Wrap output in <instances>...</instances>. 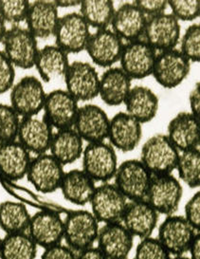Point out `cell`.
Returning <instances> with one entry per match:
<instances>
[{
    "instance_id": "obj_1",
    "label": "cell",
    "mask_w": 200,
    "mask_h": 259,
    "mask_svg": "<svg viewBox=\"0 0 200 259\" xmlns=\"http://www.w3.org/2000/svg\"><path fill=\"white\" fill-rule=\"evenodd\" d=\"M178 155L165 134H156L143 144L139 160L152 176L169 175L177 168Z\"/></svg>"
},
{
    "instance_id": "obj_2",
    "label": "cell",
    "mask_w": 200,
    "mask_h": 259,
    "mask_svg": "<svg viewBox=\"0 0 200 259\" xmlns=\"http://www.w3.org/2000/svg\"><path fill=\"white\" fill-rule=\"evenodd\" d=\"M99 231V221L89 211H73L64 221V239L74 251L80 252L93 247Z\"/></svg>"
},
{
    "instance_id": "obj_3",
    "label": "cell",
    "mask_w": 200,
    "mask_h": 259,
    "mask_svg": "<svg viewBox=\"0 0 200 259\" xmlns=\"http://www.w3.org/2000/svg\"><path fill=\"white\" fill-rule=\"evenodd\" d=\"M3 52L15 68L29 69L34 67L39 49L37 39L27 28L13 26L2 41Z\"/></svg>"
},
{
    "instance_id": "obj_4",
    "label": "cell",
    "mask_w": 200,
    "mask_h": 259,
    "mask_svg": "<svg viewBox=\"0 0 200 259\" xmlns=\"http://www.w3.org/2000/svg\"><path fill=\"white\" fill-rule=\"evenodd\" d=\"M83 171L93 181L108 183L115 176L118 158L115 148L106 142L88 144L83 151Z\"/></svg>"
},
{
    "instance_id": "obj_5",
    "label": "cell",
    "mask_w": 200,
    "mask_h": 259,
    "mask_svg": "<svg viewBox=\"0 0 200 259\" xmlns=\"http://www.w3.org/2000/svg\"><path fill=\"white\" fill-rule=\"evenodd\" d=\"M116 187L130 201L143 200L152 180L151 173L139 160H127L117 168Z\"/></svg>"
},
{
    "instance_id": "obj_6",
    "label": "cell",
    "mask_w": 200,
    "mask_h": 259,
    "mask_svg": "<svg viewBox=\"0 0 200 259\" xmlns=\"http://www.w3.org/2000/svg\"><path fill=\"white\" fill-rule=\"evenodd\" d=\"M46 93L38 78L25 76L11 89V107L22 118L35 117L45 104Z\"/></svg>"
},
{
    "instance_id": "obj_7",
    "label": "cell",
    "mask_w": 200,
    "mask_h": 259,
    "mask_svg": "<svg viewBox=\"0 0 200 259\" xmlns=\"http://www.w3.org/2000/svg\"><path fill=\"white\" fill-rule=\"evenodd\" d=\"M182 195L181 184L172 174L152 176L145 200L157 213L169 217L177 212Z\"/></svg>"
},
{
    "instance_id": "obj_8",
    "label": "cell",
    "mask_w": 200,
    "mask_h": 259,
    "mask_svg": "<svg viewBox=\"0 0 200 259\" xmlns=\"http://www.w3.org/2000/svg\"><path fill=\"white\" fill-rule=\"evenodd\" d=\"M191 70V62L177 49L157 54L152 75L164 89H175L181 84Z\"/></svg>"
},
{
    "instance_id": "obj_9",
    "label": "cell",
    "mask_w": 200,
    "mask_h": 259,
    "mask_svg": "<svg viewBox=\"0 0 200 259\" xmlns=\"http://www.w3.org/2000/svg\"><path fill=\"white\" fill-rule=\"evenodd\" d=\"M64 79L66 91L78 102L91 101L99 95L100 76L96 69L87 62L75 61L70 64Z\"/></svg>"
},
{
    "instance_id": "obj_10",
    "label": "cell",
    "mask_w": 200,
    "mask_h": 259,
    "mask_svg": "<svg viewBox=\"0 0 200 259\" xmlns=\"http://www.w3.org/2000/svg\"><path fill=\"white\" fill-rule=\"evenodd\" d=\"M89 26L79 13H70L59 18L54 37L55 45L67 54L85 51L90 36Z\"/></svg>"
},
{
    "instance_id": "obj_11",
    "label": "cell",
    "mask_w": 200,
    "mask_h": 259,
    "mask_svg": "<svg viewBox=\"0 0 200 259\" xmlns=\"http://www.w3.org/2000/svg\"><path fill=\"white\" fill-rule=\"evenodd\" d=\"M89 203L96 220L110 224L122 222L128 201L114 184L106 183L96 187Z\"/></svg>"
},
{
    "instance_id": "obj_12",
    "label": "cell",
    "mask_w": 200,
    "mask_h": 259,
    "mask_svg": "<svg viewBox=\"0 0 200 259\" xmlns=\"http://www.w3.org/2000/svg\"><path fill=\"white\" fill-rule=\"evenodd\" d=\"M143 40L158 53L177 49L180 40L179 21L172 14L147 17Z\"/></svg>"
},
{
    "instance_id": "obj_13",
    "label": "cell",
    "mask_w": 200,
    "mask_h": 259,
    "mask_svg": "<svg viewBox=\"0 0 200 259\" xmlns=\"http://www.w3.org/2000/svg\"><path fill=\"white\" fill-rule=\"evenodd\" d=\"M157 52L143 39L127 42L120 58L121 69L131 79H144L152 75Z\"/></svg>"
},
{
    "instance_id": "obj_14",
    "label": "cell",
    "mask_w": 200,
    "mask_h": 259,
    "mask_svg": "<svg viewBox=\"0 0 200 259\" xmlns=\"http://www.w3.org/2000/svg\"><path fill=\"white\" fill-rule=\"evenodd\" d=\"M64 175V166L46 153L31 158L26 177L35 190L51 194L60 189Z\"/></svg>"
},
{
    "instance_id": "obj_15",
    "label": "cell",
    "mask_w": 200,
    "mask_h": 259,
    "mask_svg": "<svg viewBox=\"0 0 200 259\" xmlns=\"http://www.w3.org/2000/svg\"><path fill=\"white\" fill-rule=\"evenodd\" d=\"M43 110V119L53 128L66 130L73 127L79 106L77 100L67 91L56 90L46 94Z\"/></svg>"
},
{
    "instance_id": "obj_16",
    "label": "cell",
    "mask_w": 200,
    "mask_h": 259,
    "mask_svg": "<svg viewBox=\"0 0 200 259\" xmlns=\"http://www.w3.org/2000/svg\"><path fill=\"white\" fill-rule=\"evenodd\" d=\"M197 233L184 217L172 214L161 224L158 239L170 254L180 256L188 251Z\"/></svg>"
},
{
    "instance_id": "obj_17",
    "label": "cell",
    "mask_w": 200,
    "mask_h": 259,
    "mask_svg": "<svg viewBox=\"0 0 200 259\" xmlns=\"http://www.w3.org/2000/svg\"><path fill=\"white\" fill-rule=\"evenodd\" d=\"M123 46V39L112 30L105 29L90 34L85 51L94 64L109 69L120 61Z\"/></svg>"
},
{
    "instance_id": "obj_18",
    "label": "cell",
    "mask_w": 200,
    "mask_h": 259,
    "mask_svg": "<svg viewBox=\"0 0 200 259\" xmlns=\"http://www.w3.org/2000/svg\"><path fill=\"white\" fill-rule=\"evenodd\" d=\"M110 119L107 112L96 105L79 107L73 130L88 144L105 142L108 139Z\"/></svg>"
},
{
    "instance_id": "obj_19",
    "label": "cell",
    "mask_w": 200,
    "mask_h": 259,
    "mask_svg": "<svg viewBox=\"0 0 200 259\" xmlns=\"http://www.w3.org/2000/svg\"><path fill=\"white\" fill-rule=\"evenodd\" d=\"M27 234L43 249L61 244L64 239V221L54 211H39L31 215Z\"/></svg>"
},
{
    "instance_id": "obj_20",
    "label": "cell",
    "mask_w": 200,
    "mask_h": 259,
    "mask_svg": "<svg viewBox=\"0 0 200 259\" xmlns=\"http://www.w3.org/2000/svg\"><path fill=\"white\" fill-rule=\"evenodd\" d=\"M141 137V123L126 112H119L110 120L108 139L115 149L131 152L138 147Z\"/></svg>"
},
{
    "instance_id": "obj_21",
    "label": "cell",
    "mask_w": 200,
    "mask_h": 259,
    "mask_svg": "<svg viewBox=\"0 0 200 259\" xmlns=\"http://www.w3.org/2000/svg\"><path fill=\"white\" fill-rule=\"evenodd\" d=\"M54 128L44 120L37 117L21 118L17 133V142L31 154H46L52 139Z\"/></svg>"
},
{
    "instance_id": "obj_22",
    "label": "cell",
    "mask_w": 200,
    "mask_h": 259,
    "mask_svg": "<svg viewBox=\"0 0 200 259\" xmlns=\"http://www.w3.org/2000/svg\"><path fill=\"white\" fill-rule=\"evenodd\" d=\"M98 249L108 259H126L134 245V236L122 224H105L99 231Z\"/></svg>"
},
{
    "instance_id": "obj_23",
    "label": "cell",
    "mask_w": 200,
    "mask_h": 259,
    "mask_svg": "<svg viewBox=\"0 0 200 259\" xmlns=\"http://www.w3.org/2000/svg\"><path fill=\"white\" fill-rule=\"evenodd\" d=\"M159 213L143 200H134L127 203L122 224L133 236L143 239L150 237L157 227Z\"/></svg>"
},
{
    "instance_id": "obj_24",
    "label": "cell",
    "mask_w": 200,
    "mask_h": 259,
    "mask_svg": "<svg viewBox=\"0 0 200 259\" xmlns=\"http://www.w3.org/2000/svg\"><path fill=\"white\" fill-rule=\"evenodd\" d=\"M166 136L180 152L198 148L199 119L191 112H179L170 121Z\"/></svg>"
},
{
    "instance_id": "obj_25",
    "label": "cell",
    "mask_w": 200,
    "mask_h": 259,
    "mask_svg": "<svg viewBox=\"0 0 200 259\" xmlns=\"http://www.w3.org/2000/svg\"><path fill=\"white\" fill-rule=\"evenodd\" d=\"M59 18L54 1L40 0L30 3L25 22L35 38L46 39L54 36Z\"/></svg>"
},
{
    "instance_id": "obj_26",
    "label": "cell",
    "mask_w": 200,
    "mask_h": 259,
    "mask_svg": "<svg viewBox=\"0 0 200 259\" xmlns=\"http://www.w3.org/2000/svg\"><path fill=\"white\" fill-rule=\"evenodd\" d=\"M146 22V16L132 2L123 3L115 10L111 26L117 35L132 42L143 37Z\"/></svg>"
},
{
    "instance_id": "obj_27",
    "label": "cell",
    "mask_w": 200,
    "mask_h": 259,
    "mask_svg": "<svg viewBox=\"0 0 200 259\" xmlns=\"http://www.w3.org/2000/svg\"><path fill=\"white\" fill-rule=\"evenodd\" d=\"M31 160V154L17 141L0 144V174L9 181L26 177Z\"/></svg>"
},
{
    "instance_id": "obj_28",
    "label": "cell",
    "mask_w": 200,
    "mask_h": 259,
    "mask_svg": "<svg viewBox=\"0 0 200 259\" xmlns=\"http://www.w3.org/2000/svg\"><path fill=\"white\" fill-rule=\"evenodd\" d=\"M131 89L132 79L119 67L109 68L100 76L99 96L110 107L124 104Z\"/></svg>"
},
{
    "instance_id": "obj_29",
    "label": "cell",
    "mask_w": 200,
    "mask_h": 259,
    "mask_svg": "<svg viewBox=\"0 0 200 259\" xmlns=\"http://www.w3.org/2000/svg\"><path fill=\"white\" fill-rule=\"evenodd\" d=\"M124 105L126 107L125 112L142 124L151 122L156 117L160 101L151 89L144 85H136L131 89Z\"/></svg>"
},
{
    "instance_id": "obj_30",
    "label": "cell",
    "mask_w": 200,
    "mask_h": 259,
    "mask_svg": "<svg viewBox=\"0 0 200 259\" xmlns=\"http://www.w3.org/2000/svg\"><path fill=\"white\" fill-rule=\"evenodd\" d=\"M49 152L63 166L79 160L84 151V141L71 128L57 130L49 145Z\"/></svg>"
},
{
    "instance_id": "obj_31",
    "label": "cell",
    "mask_w": 200,
    "mask_h": 259,
    "mask_svg": "<svg viewBox=\"0 0 200 259\" xmlns=\"http://www.w3.org/2000/svg\"><path fill=\"white\" fill-rule=\"evenodd\" d=\"M96 187L95 182L85 172L74 169L65 172L60 189L68 201L83 206L90 202Z\"/></svg>"
},
{
    "instance_id": "obj_32",
    "label": "cell",
    "mask_w": 200,
    "mask_h": 259,
    "mask_svg": "<svg viewBox=\"0 0 200 259\" xmlns=\"http://www.w3.org/2000/svg\"><path fill=\"white\" fill-rule=\"evenodd\" d=\"M69 66V54L56 45H47L39 49L34 63L39 75L45 82L65 76Z\"/></svg>"
},
{
    "instance_id": "obj_33",
    "label": "cell",
    "mask_w": 200,
    "mask_h": 259,
    "mask_svg": "<svg viewBox=\"0 0 200 259\" xmlns=\"http://www.w3.org/2000/svg\"><path fill=\"white\" fill-rule=\"evenodd\" d=\"M31 218L23 203L11 200L0 203V228L6 235L27 233Z\"/></svg>"
},
{
    "instance_id": "obj_34",
    "label": "cell",
    "mask_w": 200,
    "mask_h": 259,
    "mask_svg": "<svg viewBox=\"0 0 200 259\" xmlns=\"http://www.w3.org/2000/svg\"><path fill=\"white\" fill-rule=\"evenodd\" d=\"M115 10L114 3L111 0H84L81 1L79 14L89 27L99 31L108 29Z\"/></svg>"
},
{
    "instance_id": "obj_35",
    "label": "cell",
    "mask_w": 200,
    "mask_h": 259,
    "mask_svg": "<svg viewBox=\"0 0 200 259\" xmlns=\"http://www.w3.org/2000/svg\"><path fill=\"white\" fill-rule=\"evenodd\" d=\"M38 246L27 233L2 237L0 259H35Z\"/></svg>"
},
{
    "instance_id": "obj_36",
    "label": "cell",
    "mask_w": 200,
    "mask_h": 259,
    "mask_svg": "<svg viewBox=\"0 0 200 259\" xmlns=\"http://www.w3.org/2000/svg\"><path fill=\"white\" fill-rule=\"evenodd\" d=\"M179 179L190 188L200 185V150L194 148L181 151L178 155L177 168Z\"/></svg>"
},
{
    "instance_id": "obj_37",
    "label": "cell",
    "mask_w": 200,
    "mask_h": 259,
    "mask_svg": "<svg viewBox=\"0 0 200 259\" xmlns=\"http://www.w3.org/2000/svg\"><path fill=\"white\" fill-rule=\"evenodd\" d=\"M21 117L5 104H0V144L16 141Z\"/></svg>"
},
{
    "instance_id": "obj_38",
    "label": "cell",
    "mask_w": 200,
    "mask_h": 259,
    "mask_svg": "<svg viewBox=\"0 0 200 259\" xmlns=\"http://www.w3.org/2000/svg\"><path fill=\"white\" fill-rule=\"evenodd\" d=\"M30 3L27 0H0V16L12 27L19 26L26 20Z\"/></svg>"
},
{
    "instance_id": "obj_39",
    "label": "cell",
    "mask_w": 200,
    "mask_h": 259,
    "mask_svg": "<svg viewBox=\"0 0 200 259\" xmlns=\"http://www.w3.org/2000/svg\"><path fill=\"white\" fill-rule=\"evenodd\" d=\"M179 51L191 63L200 61L199 24H192L187 28L181 38Z\"/></svg>"
},
{
    "instance_id": "obj_40",
    "label": "cell",
    "mask_w": 200,
    "mask_h": 259,
    "mask_svg": "<svg viewBox=\"0 0 200 259\" xmlns=\"http://www.w3.org/2000/svg\"><path fill=\"white\" fill-rule=\"evenodd\" d=\"M168 7L178 21H192L200 16L199 0H169Z\"/></svg>"
},
{
    "instance_id": "obj_41",
    "label": "cell",
    "mask_w": 200,
    "mask_h": 259,
    "mask_svg": "<svg viewBox=\"0 0 200 259\" xmlns=\"http://www.w3.org/2000/svg\"><path fill=\"white\" fill-rule=\"evenodd\" d=\"M170 255L158 238L150 236L141 239L137 246L135 259H171Z\"/></svg>"
},
{
    "instance_id": "obj_42",
    "label": "cell",
    "mask_w": 200,
    "mask_h": 259,
    "mask_svg": "<svg viewBox=\"0 0 200 259\" xmlns=\"http://www.w3.org/2000/svg\"><path fill=\"white\" fill-rule=\"evenodd\" d=\"M16 68L6 54L0 50V94L11 91L15 84Z\"/></svg>"
},
{
    "instance_id": "obj_43",
    "label": "cell",
    "mask_w": 200,
    "mask_h": 259,
    "mask_svg": "<svg viewBox=\"0 0 200 259\" xmlns=\"http://www.w3.org/2000/svg\"><path fill=\"white\" fill-rule=\"evenodd\" d=\"M185 220L192 228L199 233L200 229V193L196 192L185 205Z\"/></svg>"
},
{
    "instance_id": "obj_44",
    "label": "cell",
    "mask_w": 200,
    "mask_h": 259,
    "mask_svg": "<svg viewBox=\"0 0 200 259\" xmlns=\"http://www.w3.org/2000/svg\"><path fill=\"white\" fill-rule=\"evenodd\" d=\"M133 2L146 17L163 14L168 8V1L166 0H138Z\"/></svg>"
},
{
    "instance_id": "obj_45",
    "label": "cell",
    "mask_w": 200,
    "mask_h": 259,
    "mask_svg": "<svg viewBox=\"0 0 200 259\" xmlns=\"http://www.w3.org/2000/svg\"><path fill=\"white\" fill-rule=\"evenodd\" d=\"M40 259H77V255L70 247L61 243L44 249Z\"/></svg>"
},
{
    "instance_id": "obj_46",
    "label": "cell",
    "mask_w": 200,
    "mask_h": 259,
    "mask_svg": "<svg viewBox=\"0 0 200 259\" xmlns=\"http://www.w3.org/2000/svg\"><path fill=\"white\" fill-rule=\"evenodd\" d=\"M189 102H190V107H191V113L196 118L199 119L200 116V84L197 82L194 84L192 92L189 96Z\"/></svg>"
},
{
    "instance_id": "obj_47",
    "label": "cell",
    "mask_w": 200,
    "mask_h": 259,
    "mask_svg": "<svg viewBox=\"0 0 200 259\" xmlns=\"http://www.w3.org/2000/svg\"><path fill=\"white\" fill-rule=\"evenodd\" d=\"M77 259H108L105 254L98 249L91 247L85 251H80Z\"/></svg>"
},
{
    "instance_id": "obj_48",
    "label": "cell",
    "mask_w": 200,
    "mask_h": 259,
    "mask_svg": "<svg viewBox=\"0 0 200 259\" xmlns=\"http://www.w3.org/2000/svg\"><path fill=\"white\" fill-rule=\"evenodd\" d=\"M190 251V259H200V235L199 233L196 234V236H194L192 243L189 247Z\"/></svg>"
},
{
    "instance_id": "obj_49",
    "label": "cell",
    "mask_w": 200,
    "mask_h": 259,
    "mask_svg": "<svg viewBox=\"0 0 200 259\" xmlns=\"http://www.w3.org/2000/svg\"><path fill=\"white\" fill-rule=\"evenodd\" d=\"M57 8H70V7H76L80 6L81 1L78 0H66V1H54Z\"/></svg>"
},
{
    "instance_id": "obj_50",
    "label": "cell",
    "mask_w": 200,
    "mask_h": 259,
    "mask_svg": "<svg viewBox=\"0 0 200 259\" xmlns=\"http://www.w3.org/2000/svg\"><path fill=\"white\" fill-rule=\"evenodd\" d=\"M7 27H6V23H5V21L2 19V17L0 16V43H2V41H3V39H4V36H5V34H6V32H7Z\"/></svg>"
},
{
    "instance_id": "obj_51",
    "label": "cell",
    "mask_w": 200,
    "mask_h": 259,
    "mask_svg": "<svg viewBox=\"0 0 200 259\" xmlns=\"http://www.w3.org/2000/svg\"><path fill=\"white\" fill-rule=\"evenodd\" d=\"M174 259H190L189 257H185V256H182V255H180V256H176Z\"/></svg>"
},
{
    "instance_id": "obj_52",
    "label": "cell",
    "mask_w": 200,
    "mask_h": 259,
    "mask_svg": "<svg viewBox=\"0 0 200 259\" xmlns=\"http://www.w3.org/2000/svg\"><path fill=\"white\" fill-rule=\"evenodd\" d=\"M1 245H2V237L0 236V251H1Z\"/></svg>"
},
{
    "instance_id": "obj_53",
    "label": "cell",
    "mask_w": 200,
    "mask_h": 259,
    "mask_svg": "<svg viewBox=\"0 0 200 259\" xmlns=\"http://www.w3.org/2000/svg\"><path fill=\"white\" fill-rule=\"evenodd\" d=\"M126 259H128V258H126Z\"/></svg>"
}]
</instances>
